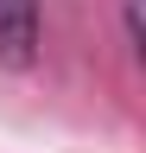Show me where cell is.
<instances>
[{
    "instance_id": "obj_1",
    "label": "cell",
    "mask_w": 146,
    "mask_h": 153,
    "mask_svg": "<svg viewBox=\"0 0 146 153\" xmlns=\"http://www.w3.org/2000/svg\"><path fill=\"white\" fill-rule=\"evenodd\" d=\"M38 57V0H0V64L26 70Z\"/></svg>"
}]
</instances>
